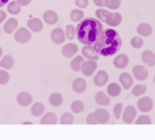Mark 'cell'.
<instances>
[{"label": "cell", "mask_w": 155, "mask_h": 140, "mask_svg": "<svg viewBox=\"0 0 155 140\" xmlns=\"http://www.w3.org/2000/svg\"><path fill=\"white\" fill-rule=\"evenodd\" d=\"M143 45H144V41H143V39H142L140 36H134V37H132V40H131V46H132L133 48H140Z\"/></svg>", "instance_id": "obj_38"}, {"label": "cell", "mask_w": 155, "mask_h": 140, "mask_svg": "<svg viewBox=\"0 0 155 140\" xmlns=\"http://www.w3.org/2000/svg\"><path fill=\"white\" fill-rule=\"evenodd\" d=\"M86 123H88V124H96V123H98V122H97V119H96L94 112H92V113H88V115H87V117H86Z\"/></svg>", "instance_id": "obj_42"}, {"label": "cell", "mask_w": 155, "mask_h": 140, "mask_svg": "<svg viewBox=\"0 0 155 140\" xmlns=\"http://www.w3.org/2000/svg\"><path fill=\"white\" fill-rule=\"evenodd\" d=\"M21 4L17 1V0H13V1H10L8 5H7V11L11 13V14H18L21 12Z\"/></svg>", "instance_id": "obj_29"}, {"label": "cell", "mask_w": 155, "mask_h": 140, "mask_svg": "<svg viewBox=\"0 0 155 140\" xmlns=\"http://www.w3.org/2000/svg\"><path fill=\"white\" fill-rule=\"evenodd\" d=\"M121 5V0H105V7L109 10H116Z\"/></svg>", "instance_id": "obj_35"}, {"label": "cell", "mask_w": 155, "mask_h": 140, "mask_svg": "<svg viewBox=\"0 0 155 140\" xmlns=\"http://www.w3.org/2000/svg\"><path fill=\"white\" fill-rule=\"evenodd\" d=\"M121 21H122V17L119 12H110L105 19V23L109 27H117L121 23Z\"/></svg>", "instance_id": "obj_10"}, {"label": "cell", "mask_w": 155, "mask_h": 140, "mask_svg": "<svg viewBox=\"0 0 155 140\" xmlns=\"http://www.w3.org/2000/svg\"><path fill=\"white\" fill-rule=\"evenodd\" d=\"M121 113H122V104L121 103H117L114 106V116H115V118L119 119L121 117Z\"/></svg>", "instance_id": "obj_41"}, {"label": "cell", "mask_w": 155, "mask_h": 140, "mask_svg": "<svg viewBox=\"0 0 155 140\" xmlns=\"http://www.w3.org/2000/svg\"><path fill=\"white\" fill-rule=\"evenodd\" d=\"M65 36L69 40H73L76 36V28L74 25H67L65 27Z\"/></svg>", "instance_id": "obj_36"}, {"label": "cell", "mask_w": 155, "mask_h": 140, "mask_svg": "<svg viewBox=\"0 0 155 140\" xmlns=\"http://www.w3.org/2000/svg\"><path fill=\"white\" fill-rule=\"evenodd\" d=\"M154 83H155V76H154Z\"/></svg>", "instance_id": "obj_49"}, {"label": "cell", "mask_w": 155, "mask_h": 140, "mask_svg": "<svg viewBox=\"0 0 155 140\" xmlns=\"http://www.w3.org/2000/svg\"><path fill=\"white\" fill-rule=\"evenodd\" d=\"M42 18H44V21H45L47 24L52 25V24L57 23V21H58V14H57L54 11H52V10H47V11L44 12Z\"/></svg>", "instance_id": "obj_19"}, {"label": "cell", "mask_w": 155, "mask_h": 140, "mask_svg": "<svg viewBox=\"0 0 155 140\" xmlns=\"http://www.w3.org/2000/svg\"><path fill=\"white\" fill-rule=\"evenodd\" d=\"M27 27H28L31 31H34V33H39V31H41L42 28H44L42 22H41V19H39V18H30V19L27 22Z\"/></svg>", "instance_id": "obj_14"}, {"label": "cell", "mask_w": 155, "mask_h": 140, "mask_svg": "<svg viewBox=\"0 0 155 140\" xmlns=\"http://www.w3.org/2000/svg\"><path fill=\"white\" fill-rule=\"evenodd\" d=\"M94 116H96L97 122L101 123V124L107 123V122L109 121V118H110V115H109L108 110L102 109V107H101V109H97V110L94 111Z\"/></svg>", "instance_id": "obj_11"}, {"label": "cell", "mask_w": 155, "mask_h": 140, "mask_svg": "<svg viewBox=\"0 0 155 140\" xmlns=\"http://www.w3.org/2000/svg\"><path fill=\"white\" fill-rule=\"evenodd\" d=\"M93 2H94V5H97L99 7H103L105 5V0H93Z\"/></svg>", "instance_id": "obj_44"}, {"label": "cell", "mask_w": 155, "mask_h": 140, "mask_svg": "<svg viewBox=\"0 0 155 140\" xmlns=\"http://www.w3.org/2000/svg\"><path fill=\"white\" fill-rule=\"evenodd\" d=\"M151 123V119L148 115H142L136 118V124H149Z\"/></svg>", "instance_id": "obj_39"}, {"label": "cell", "mask_w": 155, "mask_h": 140, "mask_svg": "<svg viewBox=\"0 0 155 140\" xmlns=\"http://www.w3.org/2000/svg\"><path fill=\"white\" fill-rule=\"evenodd\" d=\"M136 115H137L136 107H133L132 105H128L122 111V121L125 123H132L136 119Z\"/></svg>", "instance_id": "obj_5"}, {"label": "cell", "mask_w": 155, "mask_h": 140, "mask_svg": "<svg viewBox=\"0 0 155 140\" xmlns=\"http://www.w3.org/2000/svg\"><path fill=\"white\" fill-rule=\"evenodd\" d=\"M103 31V25L98 18H85L76 27V37L84 45H93Z\"/></svg>", "instance_id": "obj_2"}, {"label": "cell", "mask_w": 155, "mask_h": 140, "mask_svg": "<svg viewBox=\"0 0 155 140\" xmlns=\"http://www.w3.org/2000/svg\"><path fill=\"white\" fill-rule=\"evenodd\" d=\"M132 74L134 75V77L139 81H143L148 77L149 72H148V69L144 66V65H136L133 69H132Z\"/></svg>", "instance_id": "obj_8"}, {"label": "cell", "mask_w": 155, "mask_h": 140, "mask_svg": "<svg viewBox=\"0 0 155 140\" xmlns=\"http://www.w3.org/2000/svg\"><path fill=\"white\" fill-rule=\"evenodd\" d=\"M17 101L21 106H29L33 101V97L31 94H29L28 92H21L18 95H17Z\"/></svg>", "instance_id": "obj_13"}, {"label": "cell", "mask_w": 155, "mask_h": 140, "mask_svg": "<svg viewBox=\"0 0 155 140\" xmlns=\"http://www.w3.org/2000/svg\"><path fill=\"white\" fill-rule=\"evenodd\" d=\"M84 62H85V60H84V56H76V57H74V59L71 60L70 68H71L74 71H80Z\"/></svg>", "instance_id": "obj_26"}, {"label": "cell", "mask_w": 155, "mask_h": 140, "mask_svg": "<svg viewBox=\"0 0 155 140\" xmlns=\"http://www.w3.org/2000/svg\"><path fill=\"white\" fill-rule=\"evenodd\" d=\"M74 122V116L69 112H64L61 117V123L62 124H71Z\"/></svg>", "instance_id": "obj_37"}, {"label": "cell", "mask_w": 155, "mask_h": 140, "mask_svg": "<svg viewBox=\"0 0 155 140\" xmlns=\"http://www.w3.org/2000/svg\"><path fill=\"white\" fill-rule=\"evenodd\" d=\"M31 39V34L27 28H19L15 34V40L18 43H27Z\"/></svg>", "instance_id": "obj_4"}, {"label": "cell", "mask_w": 155, "mask_h": 140, "mask_svg": "<svg viewBox=\"0 0 155 140\" xmlns=\"http://www.w3.org/2000/svg\"><path fill=\"white\" fill-rule=\"evenodd\" d=\"M8 2H10V0H0V7L5 6V5L8 4Z\"/></svg>", "instance_id": "obj_47"}, {"label": "cell", "mask_w": 155, "mask_h": 140, "mask_svg": "<svg viewBox=\"0 0 155 140\" xmlns=\"http://www.w3.org/2000/svg\"><path fill=\"white\" fill-rule=\"evenodd\" d=\"M10 81V75L6 70H0V84H6Z\"/></svg>", "instance_id": "obj_40"}, {"label": "cell", "mask_w": 155, "mask_h": 140, "mask_svg": "<svg viewBox=\"0 0 155 140\" xmlns=\"http://www.w3.org/2000/svg\"><path fill=\"white\" fill-rule=\"evenodd\" d=\"M142 62L148 65V66H154L155 65V53L147 49L142 53Z\"/></svg>", "instance_id": "obj_18"}, {"label": "cell", "mask_w": 155, "mask_h": 140, "mask_svg": "<svg viewBox=\"0 0 155 140\" xmlns=\"http://www.w3.org/2000/svg\"><path fill=\"white\" fill-rule=\"evenodd\" d=\"M82 56L87 59H92V60H98L99 58V54L98 52L94 49L93 46L91 45H85V47L82 48Z\"/></svg>", "instance_id": "obj_9"}, {"label": "cell", "mask_w": 155, "mask_h": 140, "mask_svg": "<svg viewBox=\"0 0 155 140\" xmlns=\"http://www.w3.org/2000/svg\"><path fill=\"white\" fill-rule=\"evenodd\" d=\"M17 27H18V21H17L16 18H10V19H7V22L5 23L4 30H5V33H7V34H12V33L17 29Z\"/></svg>", "instance_id": "obj_23"}, {"label": "cell", "mask_w": 155, "mask_h": 140, "mask_svg": "<svg viewBox=\"0 0 155 140\" xmlns=\"http://www.w3.org/2000/svg\"><path fill=\"white\" fill-rule=\"evenodd\" d=\"M107 92H108V94H109L110 97H117V95L121 93V87H120V84L113 82V83L108 84Z\"/></svg>", "instance_id": "obj_28"}, {"label": "cell", "mask_w": 155, "mask_h": 140, "mask_svg": "<svg viewBox=\"0 0 155 140\" xmlns=\"http://www.w3.org/2000/svg\"><path fill=\"white\" fill-rule=\"evenodd\" d=\"M5 18H6V12L0 10V23H2L5 21Z\"/></svg>", "instance_id": "obj_45"}, {"label": "cell", "mask_w": 155, "mask_h": 140, "mask_svg": "<svg viewBox=\"0 0 155 140\" xmlns=\"http://www.w3.org/2000/svg\"><path fill=\"white\" fill-rule=\"evenodd\" d=\"M93 47L99 56H103V57L113 56L121 47V37L116 30L110 28L105 29L98 36V39L93 43Z\"/></svg>", "instance_id": "obj_1"}, {"label": "cell", "mask_w": 155, "mask_h": 140, "mask_svg": "<svg viewBox=\"0 0 155 140\" xmlns=\"http://www.w3.org/2000/svg\"><path fill=\"white\" fill-rule=\"evenodd\" d=\"M113 63H114V66L115 68H117V69H125L128 65L130 59H128V57L126 54H120V56H116L114 58V62Z\"/></svg>", "instance_id": "obj_15"}, {"label": "cell", "mask_w": 155, "mask_h": 140, "mask_svg": "<svg viewBox=\"0 0 155 140\" xmlns=\"http://www.w3.org/2000/svg\"><path fill=\"white\" fill-rule=\"evenodd\" d=\"M94 100L98 105H102V106H107L110 104V98L104 93V92H97L96 95H94Z\"/></svg>", "instance_id": "obj_21"}, {"label": "cell", "mask_w": 155, "mask_h": 140, "mask_svg": "<svg viewBox=\"0 0 155 140\" xmlns=\"http://www.w3.org/2000/svg\"><path fill=\"white\" fill-rule=\"evenodd\" d=\"M108 80H109V76H108L107 71H104V70H99V71L94 75L93 82H94L96 86L102 87V86H104V84L108 82Z\"/></svg>", "instance_id": "obj_12"}, {"label": "cell", "mask_w": 155, "mask_h": 140, "mask_svg": "<svg viewBox=\"0 0 155 140\" xmlns=\"http://www.w3.org/2000/svg\"><path fill=\"white\" fill-rule=\"evenodd\" d=\"M75 4H76L78 7L85 8V7H87V5H88V0H75Z\"/></svg>", "instance_id": "obj_43"}, {"label": "cell", "mask_w": 155, "mask_h": 140, "mask_svg": "<svg viewBox=\"0 0 155 140\" xmlns=\"http://www.w3.org/2000/svg\"><path fill=\"white\" fill-rule=\"evenodd\" d=\"M17 1H18L22 6H27V5H29V4H30V1H31V0H17Z\"/></svg>", "instance_id": "obj_46"}, {"label": "cell", "mask_w": 155, "mask_h": 140, "mask_svg": "<svg viewBox=\"0 0 155 140\" xmlns=\"http://www.w3.org/2000/svg\"><path fill=\"white\" fill-rule=\"evenodd\" d=\"M109 13H110V11H108V10H105V8H98V10L96 11V17H97L101 22H104V23H105V19H107V17L109 16Z\"/></svg>", "instance_id": "obj_33"}, {"label": "cell", "mask_w": 155, "mask_h": 140, "mask_svg": "<svg viewBox=\"0 0 155 140\" xmlns=\"http://www.w3.org/2000/svg\"><path fill=\"white\" fill-rule=\"evenodd\" d=\"M65 33L63 31V29L61 28H56L51 31V40L52 42H54L56 45H61L64 42V39H65Z\"/></svg>", "instance_id": "obj_7"}, {"label": "cell", "mask_w": 155, "mask_h": 140, "mask_svg": "<svg viewBox=\"0 0 155 140\" xmlns=\"http://www.w3.org/2000/svg\"><path fill=\"white\" fill-rule=\"evenodd\" d=\"M15 65V60H13V57L7 54L1 60H0V66H2L4 69H12Z\"/></svg>", "instance_id": "obj_27"}, {"label": "cell", "mask_w": 155, "mask_h": 140, "mask_svg": "<svg viewBox=\"0 0 155 140\" xmlns=\"http://www.w3.org/2000/svg\"><path fill=\"white\" fill-rule=\"evenodd\" d=\"M84 18V11L81 8H75L70 12V19L73 22H80Z\"/></svg>", "instance_id": "obj_31"}, {"label": "cell", "mask_w": 155, "mask_h": 140, "mask_svg": "<svg viewBox=\"0 0 155 140\" xmlns=\"http://www.w3.org/2000/svg\"><path fill=\"white\" fill-rule=\"evenodd\" d=\"M1 56H2V48H1V46H0V58H1Z\"/></svg>", "instance_id": "obj_48"}, {"label": "cell", "mask_w": 155, "mask_h": 140, "mask_svg": "<svg viewBox=\"0 0 155 140\" xmlns=\"http://www.w3.org/2000/svg\"><path fill=\"white\" fill-rule=\"evenodd\" d=\"M71 111L73 112H75V113H80V112H82L84 111V109H85V104L81 101V100H74L73 103H71Z\"/></svg>", "instance_id": "obj_32"}, {"label": "cell", "mask_w": 155, "mask_h": 140, "mask_svg": "<svg viewBox=\"0 0 155 140\" xmlns=\"http://www.w3.org/2000/svg\"><path fill=\"white\" fill-rule=\"evenodd\" d=\"M76 52H78V46L75 43H68V45L63 46V48H62V54L67 58L75 56Z\"/></svg>", "instance_id": "obj_20"}, {"label": "cell", "mask_w": 155, "mask_h": 140, "mask_svg": "<svg viewBox=\"0 0 155 140\" xmlns=\"http://www.w3.org/2000/svg\"><path fill=\"white\" fill-rule=\"evenodd\" d=\"M145 91H147V87H145L144 84H136V86L133 87V89H132V94H133L134 97H139V95L144 94Z\"/></svg>", "instance_id": "obj_34"}, {"label": "cell", "mask_w": 155, "mask_h": 140, "mask_svg": "<svg viewBox=\"0 0 155 140\" xmlns=\"http://www.w3.org/2000/svg\"><path fill=\"white\" fill-rule=\"evenodd\" d=\"M119 81L122 84V88H125V89H130L133 84V78L128 72H122L119 76Z\"/></svg>", "instance_id": "obj_16"}, {"label": "cell", "mask_w": 155, "mask_h": 140, "mask_svg": "<svg viewBox=\"0 0 155 140\" xmlns=\"http://www.w3.org/2000/svg\"><path fill=\"white\" fill-rule=\"evenodd\" d=\"M137 33L140 35V36H150L151 33H153V28L150 24L148 23H140L138 27H137Z\"/></svg>", "instance_id": "obj_22"}, {"label": "cell", "mask_w": 155, "mask_h": 140, "mask_svg": "<svg viewBox=\"0 0 155 140\" xmlns=\"http://www.w3.org/2000/svg\"><path fill=\"white\" fill-rule=\"evenodd\" d=\"M86 88H87V83H86V81L84 80V78H75L74 81H73V91L75 92V93H84L85 91H86Z\"/></svg>", "instance_id": "obj_17"}, {"label": "cell", "mask_w": 155, "mask_h": 140, "mask_svg": "<svg viewBox=\"0 0 155 140\" xmlns=\"http://www.w3.org/2000/svg\"><path fill=\"white\" fill-rule=\"evenodd\" d=\"M48 101H50V104L52 106L58 107V106H61L63 104V97H62L61 93H52L50 95V98H48Z\"/></svg>", "instance_id": "obj_25"}, {"label": "cell", "mask_w": 155, "mask_h": 140, "mask_svg": "<svg viewBox=\"0 0 155 140\" xmlns=\"http://www.w3.org/2000/svg\"><path fill=\"white\" fill-rule=\"evenodd\" d=\"M96 69H97V60H92V59H87L86 62L82 63V66H81V71L85 76L93 75Z\"/></svg>", "instance_id": "obj_6"}, {"label": "cell", "mask_w": 155, "mask_h": 140, "mask_svg": "<svg viewBox=\"0 0 155 140\" xmlns=\"http://www.w3.org/2000/svg\"><path fill=\"white\" fill-rule=\"evenodd\" d=\"M40 123L41 124H54L57 123V116L53 112H47L41 117Z\"/></svg>", "instance_id": "obj_24"}, {"label": "cell", "mask_w": 155, "mask_h": 140, "mask_svg": "<svg viewBox=\"0 0 155 140\" xmlns=\"http://www.w3.org/2000/svg\"><path fill=\"white\" fill-rule=\"evenodd\" d=\"M153 105H154V104H153V100H151L149 97H142V98L138 99V101H137V109H138L139 111L144 112V113L151 111Z\"/></svg>", "instance_id": "obj_3"}, {"label": "cell", "mask_w": 155, "mask_h": 140, "mask_svg": "<svg viewBox=\"0 0 155 140\" xmlns=\"http://www.w3.org/2000/svg\"><path fill=\"white\" fill-rule=\"evenodd\" d=\"M44 111H45V106H44V104H41V103H35V104L31 106V113H33V116H35V117L41 116V115L44 113Z\"/></svg>", "instance_id": "obj_30"}]
</instances>
